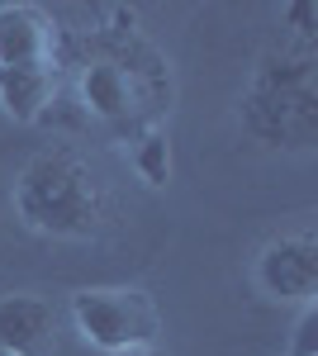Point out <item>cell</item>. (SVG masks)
Masks as SVG:
<instances>
[{
  "instance_id": "obj_1",
  "label": "cell",
  "mask_w": 318,
  "mask_h": 356,
  "mask_svg": "<svg viewBox=\"0 0 318 356\" xmlns=\"http://www.w3.org/2000/svg\"><path fill=\"white\" fill-rule=\"evenodd\" d=\"M72 90L81 114L105 134L138 143L166 129L171 114V67L129 29H100L90 48L72 62Z\"/></svg>"
},
{
  "instance_id": "obj_2",
  "label": "cell",
  "mask_w": 318,
  "mask_h": 356,
  "mask_svg": "<svg viewBox=\"0 0 318 356\" xmlns=\"http://www.w3.org/2000/svg\"><path fill=\"white\" fill-rule=\"evenodd\" d=\"M238 124L271 152H309L318 143V48L271 43L238 95Z\"/></svg>"
},
{
  "instance_id": "obj_3",
  "label": "cell",
  "mask_w": 318,
  "mask_h": 356,
  "mask_svg": "<svg viewBox=\"0 0 318 356\" xmlns=\"http://www.w3.org/2000/svg\"><path fill=\"white\" fill-rule=\"evenodd\" d=\"M15 214L43 238H100L109 228V195L90 162L72 147L33 152L15 176Z\"/></svg>"
},
{
  "instance_id": "obj_4",
  "label": "cell",
  "mask_w": 318,
  "mask_h": 356,
  "mask_svg": "<svg viewBox=\"0 0 318 356\" xmlns=\"http://www.w3.org/2000/svg\"><path fill=\"white\" fill-rule=\"evenodd\" d=\"M62 86V33L38 5H0V110L38 124Z\"/></svg>"
},
{
  "instance_id": "obj_5",
  "label": "cell",
  "mask_w": 318,
  "mask_h": 356,
  "mask_svg": "<svg viewBox=\"0 0 318 356\" xmlns=\"http://www.w3.org/2000/svg\"><path fill=\"white\" fill-rule=\"evenodd\" d=\"M67 314H72V328L81 332V342H90V347H100L109 356L157 347V332H161L157 304L138 285L77 290L72 304H67Z\"/></svg>"
},
{
  "instance_id": "obj_6",
  "label": "cell",
  "mask_w": 318,
  "mask_h": 356,
  "mask_svg": "<svg viewBox=\"0 0 318 356\" xmlns=\"http://www.w3.org/2000/svg\"><path fill=\"white\" fill-rule=\"evenodd\" d=\"M252 280L266 300L276 304H299L309 309L318 295V238L314 228H285L276 238H266L257 252Z\"/></svg>"
},
{
  "instance_id": "obj_7",
  "label": "cell",
  "mask_w": 318,
  "mask_h": 356,
  "mask_svg": "<svg viewBox=\"0 0 318 356\" xmlns=\"http://www.w3.org/2000/svg\"><path fill=\"white\" fill-rule=\"evenodd\" d=\"M53 332V304L38 295H0V352L33 356Z\"/></svg>"
},
{
  "instance_id": "obj_8",
  "label": "cell",
  "mask_w": 318,
  "mask_h": 356,
  "mask_svg": "<svg viewBox=\"0 0 318 356\" xmlns=\"http://www.w3.org/2000/svg\"><path fill=\"white\" fill-rule=\"evenodd\" d=\"M133 166H138V176L148 186H166L171 181V143H166V129H157V134L133 143Z\"/></svg>"
},
{
  "instance_id": "obj_9",
  "label": "cell",
  "mask_w": 318,
  "mask_h": 356,
  "mask_svg": "<svg viewBox=\"0 0 318 356\" xmlns=\"http://www.w3.org/2000/svg\"><path fill=\"white\" fill-rule=\"evenodd\" d=\"M119 356H161L157 347H143V352H119Z\"/></svg>"
},
{
  "instance_id": "obj_10",
  "label": "cell",
  "mask_w": 318,
  "mask_h": 356,
  "mask_svg": "<svg viewBox=\"0 0 318 356\" xmlns=\"http://www.w3.org/2000/svg\"><path fill=\"white\" fill-rule=\"evenodd\" d=\"M0 356H10V352H0Z\"/></svg>"
}]
</instances>
